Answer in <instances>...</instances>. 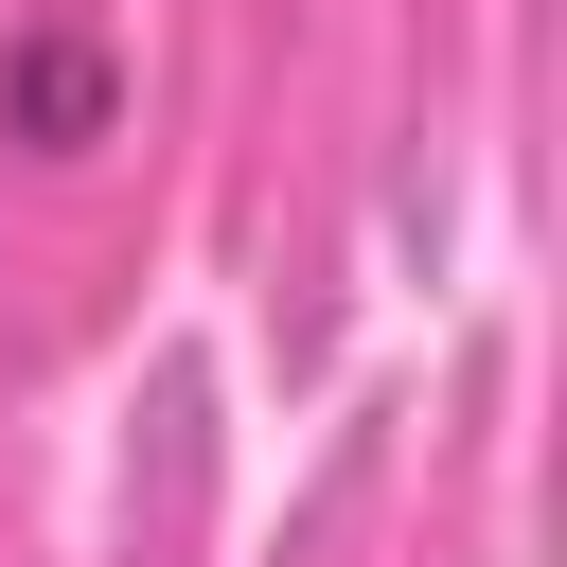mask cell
Returning a JSON list of instances; mask_svg holds the SVG:
<instances>
[{
  "label": "cell",
  "instance_id": "6da1fadb",
  "mask_svg": "<svg viewBox=\"0 0 567 567\" xmlns=\"http://www.w3.org/2000/svg\"><path fill=\"white\" fill-rule=\"evenodd\" d=\"M124 124V35L106 18H18L0 35V142L18 159H89Z\"/></svg>",
  "mask_w": 567,
  "mask_h": 567
}]
</instances>
